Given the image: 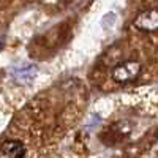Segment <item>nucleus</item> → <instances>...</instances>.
Listing matches in <instances>:
<instances>
[{
	"label": "nucleus",
	"mask_w": 158,
	"mask_h": 158,
	"mask_svg": "<svg viewBox=\"0 0 158 158\" xmlns=\"http://www.w3.org/2000/svg\"><path fill=\"white\" fill-rule=\"evenodd\" d=\"M11 74L18 84H29L36 76V67L35 65H22V67H18L13 70Z\"/></svg>",
	"instance_id": "20e7f679"
},
{
	"label": "nucleus",
	"mask_w": 158,
	"mask_h": 158,
	"mask_svg": "<svg viewBox=\"0 0 158 158\" xmlns=\"http://www.w3.org/2000/svg\"><path fill=\"white\" fill-rule=\"evenodd\" d=\"M0 158H25V147L15 139L5 141L0 144Z\"/></svg>",
	"instance_id": "7ed1b4c3"
},
{
	"label": "nucleus",
	"mask_w": 158,
	"mask_h": 158,
	"mask_svg": "<svg viewBox=\"0 0 158 158\" xmlns=\"http://www.w3.org/2000/svg\"><path fill=\"white\" fill-rule=\"evenodd\" d=\"M141 74V63L136 60H125L118 63L112 70V79L118 84L131 82Z\"/></svg>",
	"instance_id": "f257e3e1"
},
{
	"label": "nucleus",
	"mask_w": 158,
	"mask_h": 158,
	"mask_svg": "<svg viewBox=\"0 0 158 158\" xmlns=\"http://www.w3.org/2000/svg\"><path fill=\"white\" fill-rule=\"evenodd\" d=\"M133 25L141 32H156L158 30V10H146L135 18Z\"/></svg>",
	"instance_id": "f03ea898"
}]
</instances>
